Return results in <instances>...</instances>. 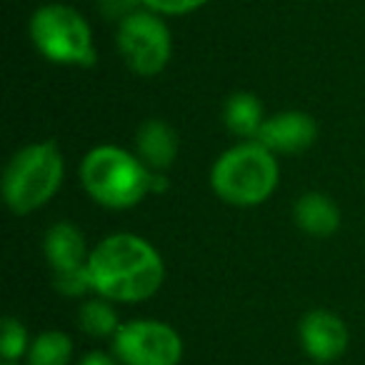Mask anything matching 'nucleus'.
<instances>
[{
    "label": "nucleus",
    "instance_id": "nucleus-22",
    "mask_svg": "<svg viewBox=\"0 0 365 365\" xmlns=\"http://www.w3.org/2000/svg\"><path fill=\"white\" fill-rule=\"evenodd\" d=\"M318 365H325V363H318Z\"/></svg>",
    "mask_w": 365,
    "mask_h": 365
},
{
    "label": "nucleus",
    "instance_id": "nucleus-20",
    "mask_svg": "<svg viewBox=\"0 0 365 365\" xmlns=\"http://www.w3.org/2000/svg\"><path fill=\"white\" fill-rule=\"evenodd\" d=\"M118 363H120V360H118L115 355H108V353H101V350H93V353H88L78 365H118Z\"/></svg>",
    "mask_w": 365,
    "mask_h": 365
},
{
    "label": "nucleus",
    "instance_id": "nucleus-12",
    "mask_svg": "<svg viewBox=\"0 0 365 365\" xmlns=\"http://www.w3.org/2000/svg\"><path fill=\"white\" fill-rule=\"evenodd\" d=\"M293 218L300 230L313 238H330L340 228V210L333 198L323 193H305L295 200Z\"/></svg>",
    "mask_w": 365,
    "mask_h": 365
},
{
    "label": "nucleus",
    "instance_id": "nucleus-4",
    "mask_svg": "<svg viewBox=\"0 0 365 365\" xmlns=\"http://www.w3.org/2000/svg\"><path fill=\"white\" fill-rule=\"evenodd\" d=\"M66 160L56 140L31 143L11 158L3 175V198L16 215L43 208L61 190Z\"/></svg>",
    "mask_w": 365,
    "mask_h": 365
},
{
    "label": "nucleus",
    "instance_id": "nucleus-7",
    "mask_svg": "<svg viewBox=\"0 0 365 365\" xmlns=\"http://www.w3.org/2000/svg\"><path fill=\"white\" fill-rule=\"evenodd\" d=\"M113 355L123 365H178L182 338L160 320H130L113 335Z\"/></svg>",
    "mask_w": 365,
    "mask_h": 365
},
{
    "label": "nucleus",
    "instance_id": "nucleus-16",
    "mask_svg": "<svg viewBox=\"0 0 365 365\" xmlns=\"http://www.w3.org/2000/svg\"><path fill=\"white\" fill-rule=\"evenodd\" d=\"M28 348H31V340H28V330L23 328L21 320H3V335H0V355H3V360L16 363L18 358L28 355Z\"/></svg>",
    "mask_w": 365,
    "mask_h": 365
},
{
    "label": "nucleus",
    "instance_id": "nucleus-19",
    "mask_svg": "<svg viewBox=\"0 0 365 365\" xmlns=\"http://www.w3.org/2000/svg\"><path fill=\"white\" fill-rule=\"evenodd\" d=\"M143 6V0H98V11L108 18V21L123 23L128 16L138 13Z\"/></svg>",
    "mask_w": 365,
    "mask_h": 365
},
{
    "label": "nucleus",
    "instance_id": "nucleus-10",
    "mask_svg": "<svg viewBox=\"0 0 365 365\" xmlns=\"http://www.w3.org/2000/svg\"><path fill=\"white\" fill-rule=\"evenodd\" d=\"M135 148L150 170L165 173L180 153V140L165 120H145L135 133Z\"/></svg>",
    "mask_w": 365,
    "mask_h": 365
},
{
    "label": "nucleus",
    "instance_id": "nucleus-18",
    "mask_svg": "<svg viewBox=\"0 0 365 365\" xmlns=\"http://www.w3.org/2000/svg\"><path fill=\"white\" fill-rule=\"evenodd\" d=\"M208 0H143V8L158 16H185L203 8Z\"/></svg>",
    "mask_w": 365,
    "mask_h": 365
},
{
    "label": "nucleus",
    "instance_id": "nucleus-21",
    "mask_svg": "<svg viewBox=\"0 0 365 365\" xmlns=\"http://www.w3.org/2000/svg\"><path fill=\"white\" fill-rule=\"evenodd\" d=\"M3 365H16V363H8V360H6V363H3Z\"/></svg>",
    "mask_w": 365,
    "mask_h": 365
},
{
    "label": "nucleus",
    "instance_id": "nucleus-6",
    "mask_svg": "<svg viewBox=\"0 0 365 365\" xmlns=\"http://www.w3.org/2000/svg\"><path fill=\"white\" fill-rule=\"evenodd\" d=\"M118 51L125 66L143 78L165 71L173 53L170 31L163 18L153 11H138L118 23Z\"/></svg>",
    "mask_w": 365,
    "mask_h": 365
},
{
    "label": "nucleus",
    "instance_id": "nucleus-2",
    "mask_svg": "<svg viewBox=\"0 0 365 365\" xmlns=\"http://www.w3.org/2000/svg\"><path fill=\"white\" fill-rule=\"evenodd\" d=\"M81 182L96 203L113 210H125L138 205L150 193L168 188V178L150 170L133 153L118 145H98L83 158Z\"/></svg>",
    "mask_w": 365,
    "mask_h": 365
},
{
    "label": "nucleus",
    "instance_id": "nucleus-14",
    "mask_svg": "<svg viewBox=\"0 0 365 365\" xmlns=\"http://www.w3.org/2000/svg\"><path fill=\"white\" fill-rule=\"evenodd\" d=\"M73 358V340L61 330H46L28 348V365H68Z\"/></svg>",
    "mask_w": 365,
    "mask_h": 365
},
{
    "label": "nucleus",
    "instance_id": "nucleus-1",
    "mask_svg": "<svg viewBox=\"0 0 365 365\" xmlns=\"http://www.w3.org/2000/svg\"><path fill=\"white\" fill-rule=\"evenodd\" d=\"M88 273L93 290L106 300L140 303L160 290L165 280L163 258L145 238L115 233L91 250Z\"/></svg>",
    "mask_w": 365,
    "mask_h": 365
},
{
    "label": "nucleus",
    "instance_id": "nucleus-11",
    "mask_svg": "<svg viewBox=\"0 0 365 365\" xmlns=\"http://www.w3.org/2000/svg\"><path fill=\"white\" fill-rule=\"evenodd\" d=\"M43 250H46V258L51 263L53 273L86 268L88 258H91V253L86 250V235L68 220L56 223L48 230Z\"/></svg>",
    "mask_w": 365,
    "mask_h": 365
},
{
    "label": "nucleus",
    "instance_id": "nucleus-9",
    "mask_svg": "<svg viewBox=\"0 0 365 365\" xmlns=\"http://www.w3.org/2000/svg\"><path fill=\"white\" fill-rule=\"evenodd\" d=\"M300 345L315 363H333L348 348V328L330 310H310L300 320Z\"/></svg>",
    "mask_w": 365,
    "mask_h": 365
},
{
    "label": "nucleus",
    "instance_id": "nucleus-17",
    "mask_svg": "<svg viewBox=\"0 0 365 365\" xmlns=\"http://www.w3.org/2000/svg\"><path fill=\"white\" fill-rule=\"evenodd\" d=\"M53 283H56L58 293L68 295V298H81V295H86L93 290V280H91V273H88V265L86 268L53 273Z\"/></svg>",
    "mask_w": 365,
    "mask_h": 365
},
{
    "label": "nucleus",
    "instance_id": "nucleus-3",
    "mask_svg": "<svg viewBox=\"0 0 365 365\" xmlns=\"http://www.w3.org/2000/svg\"><path fill=\"white\" fill-rule=\"evenodd\" d=\"M280 168L275 153L258 140L238 143L215 160L210 170V188L223 203L235 208H253L273 195Z\"/></svg>",
    "mask_w": 365,
    "mask_h": 365
},
{
    "label": "nucleus",
    "instance_id": "nucleus-5",
    "mask_svg": "<svg viewBox=\"0 0 365 365\" xmlns=\"http://www.w3.org/2000/svg\"><path fill=\"white\" fill-rule=\"evenodd\" d=\"M31 41L43 58L61 66H96L98 53L88 21L66 3H48L31 18Z\"/></svg>",
    "mask_w": 365,
    "mask_h": 365
},
{
    "label": "nucleus",
    "instance_id": "nucleus-15",
    "mask_svg": "<svg viewBox=\"0 0 365 365\" xmlns=\"http://www.w3.org/2000/svg\"><path fill=\"white\" fill-rule=\"evenodd\" d=\"M78 320H81V328L86 330L91 338H113L120 328V320L118 313L106 298H93L86 300L78 310Z\"/></svg>",
    "mask_w": 365,
    "mask_h": 365
},
{
    "label": "nucleus",
    "instance_id": "nucleus-8",
    "mask_svg": "<svg viewBox=\"0 0 365 365\" xmlns=\"http://www.w3.org/2000/svg\"><path fill=\"white\" fill-rule=\"evenodd\" d=\"M318 138V123L313 115L300 110H285L278 115L265 118L255 140L265 145L275 155H295L308 150Z\"/></svg>",
    "mask_w": 365,
    "mask_h": 365
},
{
    "label": "nucleus",
    "instance_id": "nucleus-13",
    "mask_svg": "<svg viewBox=\"0 0 365 365\" xmlns=\"http://www.w3.org/2000/svg\"><path fill=\"white\" fill-rule=\"evenodd\" d=\"M223 120L233 135L255 140L265 123L263 103H260V98L253 96V93H245V91L233 93V96L225 101Z\"/></svg>",
    "mask_w": 365,
    "mask_h": 365
}]
</instances>
